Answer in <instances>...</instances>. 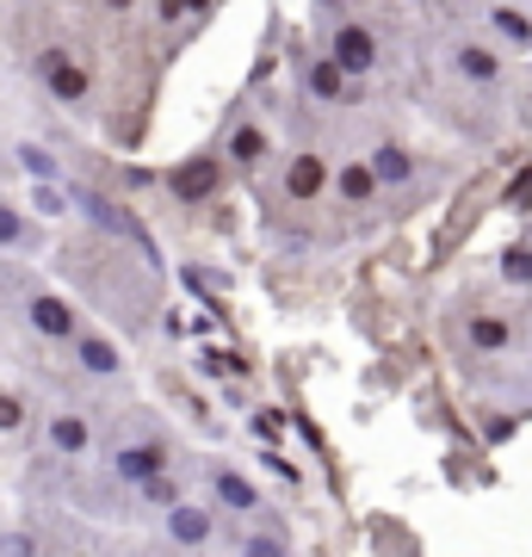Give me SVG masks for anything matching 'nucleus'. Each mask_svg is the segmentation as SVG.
I'll use <instances>...</instances> for the list:
<instances>
[{"mask_svg":"<svg viewBox=\"0 0 532 557\" xmlns=\"http://www.w3.org/2000/svg\"><path fill=\"white\" fill-rule=\"evenodd\" d=\"M465 341H471L477 354H508V347H514V329L495 317V310H471V317H465Z\"/></svg>","mask_w":532,"mask_h":557,"instance_id":"9b49d317","label":"nucleus"},{"mask_svg":"<svg viewBox=\"0 0 532 557\" xmlns=\"http://www.w3.org/2000/svg\"><path fill=\"white\" fill-rule=\"evenodd\" d=\"M304 87H310L316 100H341V94H347V75H341L329 57H316L310 69H304Z\"/></svg>","mask_w":532,"mask_h":557,"instance_id":"2eb2a0df","label":"nucleus"},{"mask_svg":"<svg viewBox=\"0 0 532 557\" xmlns=\"http://www.w3.org/2000/svg\"><path fill=\"white\" fill-rule=\"evenodd\" d=\"M490 32L508 44V50H532V13H520L514 0H495L490 7Z\"/></svg>","mask_w":532,"mask_h":557,"instance_id":"ddd939ff","label":"nucleus"},{"mask_svg":"<svg viewBox=\"0 0 532 557\" xmlns=\"http://www.w3.org/2000/svg\"><path fill=\"white\" fill-rule=\"evenodd\" d=\"M13 428H25V397L0 391V434H13Z\"/></svg>","mask_w":532,"mask_h":557,"instance_id":"5701e85b","label":"nucleus"},{"mask_svg":"<svg viewBox=\"0 0 532 557\" xmlns=\"http://www.w3.org/2000/svg\"><path fill=\"white\" fill-rule=\"evenodd\" d=\"M25 317H32V329L50 341H75L81 335V317H75V304L57 298V292H32L25 298Z\"/></svg>","mask_w":532,"mask_h":557,"instance_id":"423d86ee","label":"nucleus"},{"mask_svg":"<svg viewBox=\"0 0 532 557\" xmlns=\"http://www.w3.org/2000/svg\"><path fill=\"white\" fill-rule=\"evenodd\" d=\"M161 533H168V545H174V552H205V545L218 539V515H211L205 502L180 496L174 508H161Z\"/></svg>","mask_w":532,"mask_h":557,"instance_id":"f257e3e1","label":"nucleus"},{"mask_svg":"<svg viewBox=\"0 0 532 557\" xmlns=\"http://www.w3.org/2000/svg\"><path fill=\"white\" fill-rule=\"evenodd\" d=\"M44 440H50V453L57 458H81L87 446H94V428H87L81 409H57V416L44 421Z\"/></svg>","mask_w":532,"mask_h":557,"instance_id":"1a4fd4ad","label":"nucleus"},{"mask_svg":"<svg viewBox=\"0 0 532 557\" xmlns=\"http://www.w3.org/2000/svg\"><path fill=\"white\" fill-rule=\"evenodd\" d=\"M57 205H62L57 186H38V211H44V218H57Z\"/></svg>","mask_w":532,"mask_h":557,"instance_id":"393cba45","label":"nucleus"},{"mask_svg":"<svg viewBox=\"0 0 532 557\" xmlns=\"http://www.w3.org/2000/svg\"><path fill=\"white\" fill-rule=\"evenodd\" d=\"M32 69H38V81L50 87V100H62V106H81V100H87V69H81L69 50H44Z\"/></svg>","mask_w":532,"mask_h":557,"instance_id":"39448f33","label":"nucleus"},{"mask_svg":"<svg viewBox=\"0 0 532 557\" xmlns=\"http://www.w3.org/2000/svg\"><path fill=\"white\" fill-rule=\"evenodd\" d=\"M242 557H292V545H285V533H267V527H255V533L242 539Z\"/></svg>","mask_w":532,"mask_h":557,"instance_id":"a211bd4d","label":"nucleus"},{"mask_svg":"<svg viewBox=\"0 0 532 557\" xmlns=\"http://www.w3.org/2000/svg\"><path fill=\"white\" fill-rule=\"evenodd\" d=\"M211 180H218V161H205V168H180V174H174V193L198 199V193H211Z\"/></svg>","mask_w":532,"mask_h":557,"instance_id":"aec40b11","label":"nucleus"},{"mask_svg":"<svg viewBox=\"0 0 532 557\" xmlns=\"http://www.w3.org/2000/svg\"><path fill=\"white\" fill-rule=\"evenodd\" d=\"M453 69L465 81H477V87H495L502 81V50L483 38H453Z\"/></svg>","mask_w":532,"mask_h":557,"instance_id":"6e6552de","label":"nucleus"},{"mask_svg":"<svg viewBox=\"0 0 532 557\" xmlns=\"http://www.w3.org/2000/svg\"><path fill=\"white\" fill-rule=\"evenodd\" d=\"M495 273L508 278L514 292H532V248H527V242H514V248H502V267H495Z\"/></svg>","mask_w":532,"mask_h":557,"instance_id":"dca6fc26","label":"nucleus"},{"mask_svg":"<svg viewBox=\"0 0 532 557\" xmlns=\"http://www.w3.org/2000/svg\"><path fill=\"white\" fill-rule=\"evenodd\" d=\"M329 180H335V193H341L347 205H372L378 193H384V186L372 180V168H366V161H347V168H341V174H329Z\"/></svg>","mask_w":532,"mask_h":557,"instance_id":"4468645a","label":"nucleus"},{"mask_svg":"<svg viewBox=\"0 0 532 557\" xmlns=\"http://www.w3.org/2000/svg\"><path fill=\"white\" fill-rule=\"evenodd\" d=\"M168 465H174L168 440H131V446H112V478H119L124 490H137V483L161 478Z\"/></svg>","mask_w":532,"mask_h":557,"instance_id":"7ed1b4c3","label":"nucleus"},{"mask_svg":"<svg viewBox=\"0 0 532 557\" xmlns=\"http://www.w3.org/2000/svg\"><path fill=\"white\" fill-rule=\"evenodd\" d=\"M106 7H112V13H131V7H137V0H106Z\"/></svg>","mask_w":532,"mask_h":557,"instance_id":"a878e982","label":"nucleus"},{"mask_svg":"<svg viewBox=\"0 0 532 557\" xmlns=\"http://www.w3.org/2000/svg\"><path fill=\"white\" fill-rule=\"evenodd\" d=\"M366 168H372L378 186H409L415 180V156L403 149V143H378L372 156H366Z\"/></svg>","mask_w":532,"mask_h":557,"instance_id":"f8f14e48","label":"nucleus"},{"mask_svg":"<svg viewBox=\"0 0 532 557\" xmlns=\"http://www.w3.org/2000/svg\"><path fill=\"white\" fill-rule=\"evenodd\" d=\"M230 161H242V168L267 161V131H260V124H236V137H230Z\"/></svg>","mask_w":532,"mask_h":557,"instance_id":"f3484780","label":"nucleus"},{"mask_svg":"<svg viewBox=\"0 0 532 557\" xmlns=\"http://www.w3.org/2000/svg\"><path fill=\"white\" fill-rule=\"evenodd\" d=\"M205 483H211V515H260V490L242 471H230V465H211L205 471Z\"/></svg>","mask_w":532,"mask_h":557,"instance_id":"20e7f679","label":"nucleus"},{"mask_svg":"<svg viewBox=\"0 0 532 557\" xmlns=\"http://www.w3.org/2000/svg\"><path fill=\"white\" fill-rule=\"evenodd\" d=\"M20 242H32V230H25V218L13 205H0V248H20Z\"/></svg>","mask_w":532,"mask_h":557,"instance_id":"4be33fe9","label":"nucleus"},{"mask_svg":"<svg viewBox=\"0 0 532 557\" xmlns=\"http://www.w3.org/2000/svg\"><path fill=\"white\" fill-rule=\"evenodd\" d=\"M137 496H143V502H156V508H161V502L174 508V502H180V483H174V471H161V478L137 483Z\"/></svg>","mask_w":532,"mask_h":557,"instance_id":"412c9836","label":"nucleus"},{"mask_svg":"<svg viewBox=\"0 0 532 557\" xmlns=\"http://www.w3.org/2000/svg\"><path fill=\"white\" fill-rule=\"evenodd\" d=\"M322 57L335 62L347 81H359V75H372L378 69V38L359 20H341L335 32H329V50H322Z\"/></svg>","mask_w":532,"mask_h":557,"instance_id":"f03ea898","label":"nucleus"},{"mask_svg":"<svg viewBox=\"0 0 532 557\" xmlns=\"http://www.w3.org/2000/svg\"><path fill=\"white\" fill-rule=\"evenodd\" d=\"M149 557H168V552H149Z\"/></svg>","mask_w":532,"mask_h":557,"instance_id":"bb28decb","label":"nucleus"},{"mask_svg":"<svg viewBox=\"0 0 532 557\" xmlns=\"http://www.w3.org/2000/svg\"><path fill=\"white\" fill-rule=\"evenodd\" d=\"M0 557H38V539L32 533H0Z\"/></svg>","mask_w":532,"mask_h":557,"instance_id":"b1692460","label":"nucleus"},{"mask_svg":"<svg viewBox=\"0 0 532 557\" xmlns=\"http://www.w3.org/2000/svg\"><path fill=\"white\" fill-rule=\"evenodd\" d=\"M329 156H316V149H297L292 161H285V199H297V205H310V199H322L329 193Z\"/></svg>","mask_w":532,"mask_h":557,"instance_id":"0eeeda50","label":"nucleus"},{"mask_svg":"<svg viewBox=\"0 0 532 557\" xmlns=\"http://www.w3.org/2000/svg\"><path fill=\"white\" fill-rule=\"evenodd\" d=\"M20 161H25V174H32V180H44V186L57 180V156H50L44 143H20Z\"/></svg>","mask_w":532,"mask_h":557,"instance_id":"6ab92c4d","label":"nucleus"},{"mask_svg":"<svg viewBox=\"0 0 532 557\" xmlns=\"http://www.w3.org/2000/svg\"><path fill=\"white\" fill-rule=\"evenodd\" d=\"M69 347H75V366L87 372V379H119V372H124V354L106 335H87V329H81Z\"/></svg>","mask_w":532,"mask_h":557,"instance_id":"9d476101","label":"nucleus"}]
</instances>
